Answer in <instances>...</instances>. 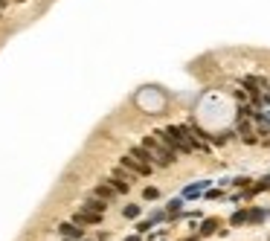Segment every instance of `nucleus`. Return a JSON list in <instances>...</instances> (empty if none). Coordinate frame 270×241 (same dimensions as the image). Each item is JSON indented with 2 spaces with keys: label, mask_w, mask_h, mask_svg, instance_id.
<instances>
[{
  "label": "nucleus",
  "mask_w": 270,
  "mask_h": 241,
  "mask_svg": "<svg viewBox=\"0 0 270 241\" xmlns=\"http://www.w3.org/2000/svg\"><path fill=\"white\" fill-rule=\"evenodd\" d=\"M157 137H160L166 145H172L177 154H192V145L186 143V137L180 134V128H177V125H169L166 131H157Z\"/></svg>",
  "instance_id": "1"
},
{
  "label": "nucleus",
  "mask_w": 270,
  "mask_h": 241,
  "mask_svg": "<svg viewBox=\"0 0 270 241\" xmlns=\"http://www.w3.org/2000/svg\"><path fill=\"white\" fill-rule=\"evenodd\" d=\"M119 166H125V169H128L131 175H143V177H148V175H151V166H145V163H140V160H137L134 154H128V157H122V160H119Z\"/></svg>",
  "instance_id": "2"
},
{
  "label": "nucleus",
  "mask_w": 270,
  "mask_h": 241,
  "mask_svg": "<svg viewBox=\"0 0 270 241\" xmlns=\"http://www.w3.org/2000/svg\"><path fill=\"white\" fill-rule=\"evenodd\" d=\"M58 233H61L64 239H76V241L84 239V233H81V227H79L76 221H64V224H58Z\"/></svg>",
  "instance_id": "3"
},
{
  "label": "nucleus",
  "mask_w": 270,
  "mask_h": 241,
  "mask_svg": "<svg viewBox=\"0 0 270 241\" xmlns=\"http://www.w3.org/2000/svg\"><path fill=\"white\" fill-rule=\"evenodd\" d=\"M73 221H76L79 227H84V224H102V215H99V212H90V209H79V212L73 215Z\"/></svg>",
  "instance_id": "4"
},
{
  "label": "nucleus",
  "mask_w": 270,
  "mask_h": 241,
  "mask_svg": "<svg viewBox=\"0 0 270 241\" xmlns=\"http://www.w3.org/2000/svg\"><path fill=\"white\" fill-rule=\"evenodd\" d=\"M131 154H134L140 163H145V166H151V163H154V157H157V154H154L151 148H145V145H134V148H131Z\"/></svg>",
  "instance_id": "5"
},
{
  "label": "nucleus",
  "mask_w": 270,
  "mask_h": 241,
  "mask_svg": "<svg viewBox=\"0 0 270 241\" xmlns=\"http://www.w3.org/2000/svg\"><path fill=\"white\" fill-rule=\"evenodd\" d=\"M93 195H99L102 201H108V204H111V201H113V198H116L119 192H116V189H113V186H111V183L105 180V183H99V186L93 189Z\"/></svg>",
  "instance_id": "6"
},
{
  "label": "nucleus",
  "mask_w": 270,
  "mask_h": 241,
  "mask_svg": "<svg viewBox=\"0 0 270 241\" xmlns=\"http://www.w3.org/2000/svg\"><path fill=\"white\" fill-rule=\"evenodd\" d=\"M81 209H90V212H99V215H105V209H108V201H102L99 195H93V198H87L84 201V207Z\"/></svg>",
  "instance_id": "7"
},
{
  "label": "nucleus",
  "mask_w": 270,
  "mask_h": 241,
  "mask_svg": "<svg viewBox=\"0 0 270 241\" xmlns=\"http://www.w3.org/2000/svg\"><path fill=\"white\" fill-rule=\"evenodd\" d=\"M108 183H111L119 195H128V189H131V183H128V180H122V177H116V175H111V177H108Z\"/></svg>",
  "instance_id": "8"
},
{
  "label": "nucleus",
  "mask_w": 270,
  "mask_h": 241,
  "mask_svg": "<svg viewBox=\"0 0 270 241\" xmlns=\"http://www.w3.org/2000/svg\"><path fill=\"white\" fill-rule=\"evenodd\" d=\"M209 189V180H201V183H192L186 192H183V198H198L201 192H206Z\"/></svg>",
  "instance_id": "9"
},
{
  "label": "nucleus",
  "mask_w": 270,
  "mask_h": 241,
  "mask_svg": "<svg viewBox=\"0 0 270 241\" xmlns=\"http://www.w3.org/2000/svg\"><path fill=\"white\" fill-rule=\"evenodd\" d=\"M218 218H206L204 224H201V239H206V236H212V233H218Z\"/></svg>",
  "instance_id": "10"
},
{
  "label": "nucleus",
  "mask_w": 270,
  "mask_h": 241,
  "mask_svg": "<svg viewBox=\"0 0 270 241\" xmlns=\"http://www.w3.org/2000/svg\"><path fill=\"white\" fill-rule=\"evenodd\" d=\"M247 221H250V212H247V209H238V212H233V218H230L233 227H241V224H247Z\"/></svg>",
  "instance_id": "11"
},
{
  "label": "nucleus",
  "mask_w": 270,
  "mask_h": 241,
  "mask_svg": "<svg viewBox=\"0 0 270 241\" xmlns=\"http://www.w3.org/2000/svg\"><path fill=\"white\" fill-rule=\"evenodd\" d=\"M143 198H145V201H157V198H160V189H157V186H145Z\"/></svg>",
  "instance_id": "12"
},
{
  "label": "nucleus",
  "mask_w": 270,
  "mask_h": 241,
  "mask_svg": "<svg viewBox=\"0 0 270 241\" xmlns=\"http://www.w3.org/2000/svg\"><path fill=\"white\" fill-rule=\"evenodd\" d=\"M122 215H125V218H140V207H137V204H128V207L122 209Z\"/></svg>",
  "instance_id": "13"
},
{
  "label": "nucleus",
  "mask_w": 270,
  "mask_h": 241,
  "mask_svg": "<svg viewBox=\"0 0 270 241\" xmlns=\"http://www.w3.org/2000/svg\"><path fill=\"white\" fill-rule=\"evenodd\" d=\"M180 204H183V198H175V201L169 204V218H175V215L180 212Z\"/></svg>",
  "instance_id": "14"
},
{
  "label": "nucleus",
  "mask_w": 270,
  "mask_h": 241,
  "mask_svg": "<svg viewBox=\"0 0 270 241\" xmlns=\"http://www.w3.org/2000/svg\"><path fill=\"white\" fill-rule=\"evenodd\" d=\"M206 198H209V201H218V198H224V192H218V189H212V192H206Z\"/></svg>",
  "instance_id": "15"
},
{
  "label": "nucleus",
  "mask_w": 270,
  "mask_h": 241,
  "mask_svg": "<svg viewBox=\"0 0 270 241\" xmlns=\"http://www.w3.org/2000/svg\"><path fill=\"white\" fill-rule=\"evenodd\" d=\"M262 218H265V212H262V209H253V212H250V221H262Z\"/></svg>",
  "instance_id": "16"
},
{
  "label": "nucleus",
  "mask_w": 270,
  "mask_h": 241,
  "mask_svg": "<svg viewBox=\"0 0 270 241\" xmlns=\"http://www.w3.org/2000/svg\"><path fill=\"white\" fill-rule=\"evenodd\" d=\"M148 227H154V224H151V218H148V221H140V224H137V230H140V233H145Z\"/></svg>",
  "instance_id": "17"
},
{
  "label": "nucleus",
  "mask_w": 270,
  "mask_h": 241,
  "mask_svg": "<svg viewBox=\"0 0 270 241\" xmlns=\"http://www.w3.org/2000/svg\"><path fill=\"white\" fill-rule=\"evenodd\" d=\"M6 3H9V0H0V17H3V9H6Z\"/></svg>",
  "instance_id": "18"
},
{
  "label": "nucleus",
  "mask_w": 270,
  "mask_h": 241,
  "mask_svg": "<svg viewBox=\"0 0 270 241\" xmlns=\"http://www.w3.org/2000/svg\"><path fill=\"white\" fill-rule=\"evenodd\" d=\"M186 241H201V236H192V239H186Z\"/></svg>",
  "instance_id": "19"
},
{
  "label": "nucleus",
  "mask_w": 270,
  "mask_h": 241,
  "mask_svg": "<svg viewBox=\"0 0 270 241\" xmlns=\"http://www.w3.org/2000/svg\"><path fill=\"white\" fill-rule=\"evenodd\" d=\"M9 3H26V0H9Z\"/></svg>",
  "instance_id": "20"
},
{
  "label": "nucleus",
  "mask_w": 270,
  "mask_h": 241,
  "mask_svg": "<svg viewBox=\"0 0 270 241\" xmlns=\"http://www.w3.org/2000/svg\"><path fill=\"white\" fill-rule=\"evenodd\" d=\"M61 241H76V239H61Z\"/></svg>",
  "instance_id": "21"
},
{
  "label": "nucleus",
  "mask_w": 270,
  "mask_h": 241,
  "mask_svg": "<svg viewBox=\"0 0 270 241\" xmlns=\"http://www.w3.org/2000/svg\"><path fill=\"white\" fill-rule=\"evenodd\" d=\"M128 241H140V239H128Z\"/></svg>",
  "instance_id": "22"
},
{
  "label": "nucleus",
  "mask_w": 270,
  "mask_h": 241,
  "mask_svg": "<svg viewBox=\"0 0 270 241\" xmlns=\"http://www.w3.org/2000/svg\"><path fill=\"white\" fill-rule=\"evenodd\" d=\"M81 241H90V239H81Z\"/></svg>",
  "instance_id": "23"
}]
</instances>
